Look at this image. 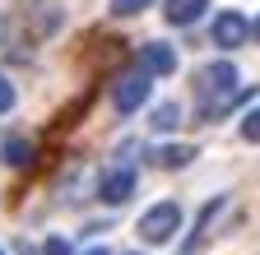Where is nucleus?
<instances>
[{
    "mask_svg": "<svg viewBox=\"0 0 260 255\" xmlns=\"http://www.w3.org/2000/svg\"><path fill=\"white\" fill-rule=\"evenodd\" d=\"M205 5H209V0H168V5H162V14H168V23L186 28V23H195V19L205 14Z\"/></svg>",
    "mask_w": 260,
    "mask_h": 255,
    "instance_id": "obj_7",
    "label": "nucleus"
},
{
    "mask_svg": "<svg viewBox=\"0 0 260 255\" xmlns=\"http://www.w3.org/2000/svg\"><path fill=\"white\" fill-rule=\"evenodd\" d=\"M177 228H181V209H177L172 200L153 204V209L140 218V237H144L149 246H162V241H172V237H177Z\"/></svg>",
    "mask_w": 260,
    "mask_h": 255,
    "instance_id": "obj_1",
    "label": "nucleus"
},
{
    "mask_svg": "<svg viewBox=\"0 0 260 255\" xmlns=\"http://www.w3.org/2000/svg\"><path fill=\"white\" fill-rule=\"evenodd\" d=\"M88 255H107V250H88Z\"/></svg>",
    "mask_w": 260,
    "mask_h": 255,
    "instance_id": "obj_17",
    "label": "nucleus"
},
{
    "mask_svg": "<svg viewBox=\"0 0 260 255\" xmlns=\"http://www.w3.org/2000/svg\"><path fill=\"white\" fill-rule=\"evenodd\" d=\"M214 47H223V51H233V47H242V42H251V23H246V14H237V10H223L218 19H214Z\"/></svg>",
    "mask_w": 260,
    "mask_h": 255,
    "instance_id": "obj_4",
    "label": "nucleus"
},
{
    "mask_svg": "<svg viewBox=\"0 0 260 255\" xmlns=\"http://www.w3.org/2000/svg\"><path fill=\"white\" fill-rule=\"evenodd\" d=\"M140 65H144L149 75H172V70H177V51H172L168 42H144V47H140Z\"/></svg>",
    "mask_w": 260,
    "mask_h": 255,
    "instance_id": "obj_6",
    "label": "nucleus"
},
{
    "mask_svg": "<svg viewBox=\"0 0 260 255\" xmlns=\"http://www.w3.org/2000/svg\"><path fill=\"white\" fill-rule=\"evenodd\" d=\"M42 255H70V241H65V237H51V241L42 246Z\"/></svg>",
    "mask_w": 260,
    "mask_h": 255,
    "instance_id": "obj_14",
    "label": "nucleus"
},
{
    "mask_svg": "<svg viewBox=\"0 0 260 255\" xmlns=\"http://www.w3.org/2000/svg\"><path fill=\"white\" fill-rule=\"evenodd\" d=\"M149 5H153V0H112V14H140Z\"/></svg>",
    "mask_w": 260,
    "mask_h": 255,
    "instance_id": "obj_12",
    "label": "nucleus"
},
{
    "mask_svg": "<svg viewBox=\"0 0 260 255\" xmlns=\"http://www.w3.org/2000/svg\"><path fill=\"white\" fill-rule=\"evenodd\" d=\"M0 255H5V250H0Z\"/></svg>",
    "mask_w": 260,
    "mask_h": 255,
    "instance_id": "obj_18",
    "label": "nucleus"
},
{
    "mask_svg": "<svg viewBox=\"0 0 260 255\" xmlns=\"http://www.w3.org/2000/svg\"><path fill=\"white\" fill-rule=\"evenodd\" d=\"M0 38H5V19H0Z\"/></svg>",
    "mask_w": 260,
    "mask_h": 255,
    "instance_id": "obj_16",
    "label": "nucleus"
},
{
    "mask_svg": "<svg viewBox=\"0 0 260 255\" xmlns=\"http://www.w3.org/2000/svg\"><path fill=\"white\" fill-rule=\"evenodd\" d=\"M130 190H135V167H112V172H103V181H98V195H103L107 204H125Z\"/></svg>",
    "mask_w": 260,
    "mask_h": 255,
    "instance_id": "obj_5",
    "label": "nucleus"
},
{
    "mask_svg": "<svg viewBox=\"0 0 260 255\" xmlns=\"http://www.w3.org/2000/svg\"><path fill=\"white\" fill-rule=\"evenodd\" d=\"M177 121H181V107L177 102H162L153 112V130H177Z\"/></svg>",
    "mask_w": 260,
    "mask_h": 255,
    "instance_id": "obj_10",
    "label": "nucleus"
},
{
    "mask_svg": "<svg viewBox=\"0 0 260 255\" xmlns=\"http://www.w3.org/2000/svg\"><path fill=\"white\" fill-rule=\"evenodd\" d=\"M5 163H10V167H28V163H32V144H28V139H10V144H5Z\"/></svg>",
    "mask_w": 260,
    "mask_h": 255,
    "instance_id": "obj_9",
    "label": "nucleus"
},
{
    "mask_svg": "<svg viewBox=\"0 0 260 255\" xmlns=\"http://www.w3.org/2000/svg\"><path fill=\"white\" fill-rule=\"evenodd\" d=\"M242 139H251V144H260V107L242 116Z\"/></svg>",
    "mask_w": 260,
    "mask_h": 255,
    "instance_id": "obj_11",
    "label": "nucleus"
},
{
    "mask_svg": "<svg viewBox=\"0 0 260 255\" xmlns=\"http://www.w3.org/2000/svg\"><path fill=\"white\" fill-rule=\"evenodd\" d=\"M190 158H195V149H186V144H168V149L153 153V163H158V167H186Z\"/></svg>",
    "mask_w": 260,
    "mask_h": 255,
    "instance_id": "obj_8",
    "label": "nucleus"
},
{
    "mask_svg": "<svg viewBox=\"0 0 260 255\" xmlns=\"http://www.w3.org/2000/svg\"><path fill=\"white\" fill-rule=\"evenodd\" d=\"M200 98H218V102H233V93H237V65H228V60H218V65L200 70ZM214 102V107H218Z\"/></svg>",
    "mask_w": 260,
    "mask_h": 255,
    "instance_id": "obj_3",
    "label": "nucleus"
},
{
    "mask_svg": "<svg viewBox=\"0 0 260 255\" xmlns=\"http://www.w3.org/2000/svg\"><path fill=\"white\" fill-rule=\"evenodd\" d=\"M251 38H255V42H260V19H255V23H251Z\"/></svg>",
    "mask_w": 260,
    "mask_h": 255,
    "instance_id": "obj_15",
    "label": "nucleus"
},
{
    "mask_svg": "<svg viewBox=\"0 0 260 255\" xmlns=\"http://www.w3.org/2000/svg\"><path fill=\"white\" fill-rule=\"evenodd\" d=\"M10 107H14V84H10L5 75H0V116H5Z\"/></svg>",
    "mask_w": 260,
    "mask_h": 255,
    "instance_id": "obj_13",
    "label": "nucleus"
},
{
    "mask_svg": "<svg viewBox=\"0 0 260 255\" xmlns=\"http://www.w3.org/2000/svg\"><path fill=\"white\" fill-rule=\"evenodd\" d=\"M112 102H116V112H121V116L140 112V107L149 102V70L140 65V70L121 75V79H116V88H112Z\"/></svg>",
    "mask_w": 260,
    "mask_h": 255,
    "instance_id": "obj_2",
    "label": "nucleus"
}]
</instances>
